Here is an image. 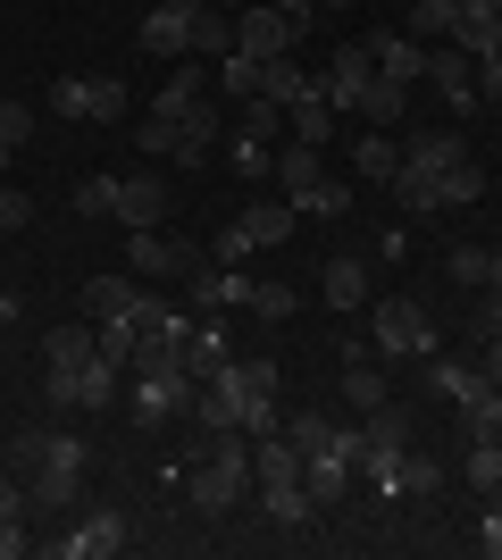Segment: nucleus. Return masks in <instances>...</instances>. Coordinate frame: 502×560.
Returning <instances> with one entry per match:
<instances>
[{"mask_svg":"<svg viewBox=\"0 0 502 560\" xmlns=\"http://www.w3.org/2000/svg\"><path fill=\"white\" fill-rule=\"evenodd\" d=\"M460 477L478 493H494L502 486V444H486V435H469V460H460Z\"/></svg>","mask_w":502,"mask_h":560,"instance_id":"nucleus-36","label":"nucleus"},{"mask_svg":"<svg viewBox=\"0 0 502 560\" xmlns=\"http://www.w3.org/2000/svg\"><path fill=\"white\" fill-rule=\"evenodd\" d=\"M369 343H377L385 360H428L444 335H435V318H428L419 302H402V293H394V302L369 310Z\"/></svg>","mask_w":502,"mask_h":560,"instance_id":"nucleus-3","label":"nucleus"},{"mask_svg":"<svg viewBox=\"0 0 502 560\" xmlns=\"http://www.w3.org/2000/svg\"><path fill=\"white\" fill-rule=\"evenodd\" d=\"M218 9H252V0H218Z\"/></svg>","mask_w":502,"mask_h":560,"instance_id":"nucleus-57","label":"nucleus"},{"mask_svg":"<svg viewBox=\"0 0 502 560\" xmlns=\"http://www.w3.org/2000/svg\"><path fill=\"white\" fill-rule=\"evenodd\" d=\"M235 226L252 234V252H277V243H293V226H302V210H293V201H252V210H243Z\"/></svg>","mask_w":502,"mask_h":560,"instance_id":"nucleus-21","label":"nucleus"},{"mask_svg":"<svg viewBox=\"0 0 502 560\" xmlns=\"http://www.w3.org/2000/svg\"><path fill=\"white\" fill-rule=\"evenodd\" d=\"M126 268L143 284H185V268H201V252H192V234L143 226V234H126Z\"/></svg>","mask_w":502,"mask_h":560,"instance_id":"nucleus-5","label":"nucleus"},{"mask_svg":"<svg viewBox=\"0 0 502 560\" xmlns=\"http://www.w3.org/2000/svg\"><path fill=\"white\" fill-rule=\"evenodd\" d=\"M318 176H327V167H318V142H285V151H277V185H285V201H302Z\"/></svg>","mask_w":502,"mask_h":560,"instance_id":"nucleus-28","label":"nucleus"},{"mask_svg":"<svg viewBox=\"0 0 502 560\" xmlns=\"http://www.w3.org/2000/svg\"><path fill=\"white\" fill-rule=\"evenodd\" d=\"M243 310H252V318H268V327H285L293 310H302V293H293V284H252V302H243Z\"/></svg>","mask_w":502,"mask_h":560,"instance_id":"nucleus-37","label":"nucleus"},{"mask_svg":"<svg viewBox=\"0 0 502 560\" xmlns=\"http://www.w3.org/2000/svg\"><path fill=\"white\" fill-rule=\"evenodd\" d=\"M226 335H235V327H226V310H201V318L185 327V376H192V385L235 360V343H226Z\"/></svg>","mask_w":502,"mask_h":560,"instance_id":"nucleus-11","label":"nucleus"},{"mask_svg":"<svg viewBox=\"0 0 502 560\" xmlns=\"http://www.w3.org/2000/svg\"><path fill=\"white\" fill-rule=\"evenodd\" d=\"M318 9H343V0H318Z\"/></svg>","mask_w":502,"mask_h":560,"instance_id":"nucleus-59","label":"nucleus"},{"mask_svg":"<svg viewBox=\"0 0 502 560\" xmlns=\"http://www.w3.org/2000/svg\"><path fill=\"white\" fill-rule=\"evenodd\" d=\"M277 435H285V444L311 460V452H327V444H335V419H327V410H293V419H277Z\"/></svg>","mask_w":502,"mask_h":560,"instance_id":"nucleus-30","label":"nucleus"},{"mask_svg":"<svg viewBox=\"0 0 502 560\" xmlns=\"http://www.w3.org/2000/svg\"><path fill=\"white\" fill-rule=\"evenodd\" d=\"M50 109L75 117V126H118L126 117V84L118 75H59V84H50Z\"/></svg>","mask_w":502,"mask_h":560,"instance_id":"nucleus-6","label":"nucleus"},{"mask_svg":"<svg viewBox=\"0 0 502 560\" xmlns=\"http://www.w3.org/2000/svg\"><path fill=\"white\" fill-rule=\"evenodd\" d=\"M478 369H486V385H502V335L486 343V360H478Z\"/></svg>","mask_w":502,"mask_h":560,"instance_id":"nucleus-53","label":"nucleus"},{"mask_svg":"<svg viewBox=\"0 0 502 560\" xmlns=\"http://www.w3.org/2000/svg\"><path fill=\"white\" fill-rule=\"evenodd\" d=\"M167 126H176V151H167V160H185V167L210 160V142H218V109H210V101H185Z\"/></svg>","mask_w":502,"mask_h":560,"instance_id":"nucleus-18","label":"nucleus"},{"mask_svg":"<svg viewBox=\"0 0 502 560\" xmlns=\"http://www.w3.org/2000/svg\"><path fill=\"white\" fill-rule=\"evenodd\" d=\"M84 360H101L93 318H75V327H50V335H43V369H84Z\"/></svg>","mask_w":502,"mask_h":560,"instance_id":"nucleus-23","label":"nucleus"},{"mask_svg":"<svg viewBox=\"0 0 502 560\" xmlns=\"http://www.w3.org/2000/svg\"><path fill=\"white\" fill-rule=\"evenodd\" d=\"M302 34H311V18H293V9H277V0L235 9V50H243V59H293Z\"/></svg>","mask_w":502,"mask_h":560,"instance_id":"nucleus-4","label":"nucleus"},{"mask_svg":"<svg viewBox=\"0 0 502 560\" xmlns=\"http://www.w3.org/2000/svg\"><path fill=\"white\" fill-rule=\"evenodd\" d=\"M318 93H327V109L335 117H360V101H369V84H377V59H369V43H343L327 59V68L311 75Z\"/></svg>","mask_w":502,"mask_h":560,"instance_id":"nucleus-7","label":"nucleus"},{"mask_svg":"<svg viewBox=\"0 0 502 560\" xmlns=\"http://www.w3.org/2000/svg\"><path fill=\"white\" fill-rule=\"evenodd\" d=\"M218 259H226V268H235V259H252V234L226 226V234H218Z\"/></svg>","mask_w":502,"mask_h":560,"instance_id":"nucleus-50","label":"nucleus"},{"mask_svg":"<svg viewBox=\"0 0 502 560\" xmlns=\"http://www.w3.org/2000/svg\"><path fill=\"white\" fill-rule=\"evenodd\" d=\"M50 552H59V560H109V552H126V511H84L68 536H50Z\"/></svg>","mask_w":502,"mask_h":560,"instance_id":"nucleus-10","label":"nucleus"},{"mask_svg":"<svg viewBox=\"0 0 502 560\" xmlns=\"http://www.w3.org/2000/svg\"><path fill=\"white\" fill-rule=\"evenodd\" d=\"M235 135H252V142L285 135V109H277V101H243V126H235Z\"/></svg>","mask_w":502,"mask_h":560,"instance_id":"nucleus-44","label":"nucleus"},{"mask_svg":"<svg viewBox=\"0 0 502 560\" xmlns=\"http://www.w3.org/2000/svg\"><path fill=\"white\" fill-rule=\"evenodd\" d=\"M444 43L469 50V59H494V50H502V0H460V18H453Z\"/></svg>","mask_w":502,"mask_h":560,"instance_id":"nucleus-13","label":"nucleus"},{"mask_svg":"<svg viewBox=\"0 0 502 560\" xmlns=\"http://www.w3.org/2000/svg\"><path fill=\"white\" fill-rule=\"evenodd\" d=\"M402 160H410V167H428V176H435V192H444V176H453V167L469 160V142H460V135H419V142L402 151Z\"/></svg>","mask_w":502,"mask_h":560,"instance_id":"nucleus-27","label":"nucleus"},{"mask_svg":"<svg viewBox=\"0 0 502 560\" xmlns=\"http://www.w3.org/2000/svg\"><path fill=\"white\" fill-rule=\"evenodd\" d=\"M75 210H84V218H109V210H118V176H84V185H75Z\"/></svg>","mask_w":502,"mask_h":560,"instance_id":"nucleus-45","label":"nucleus"},{"mask_svg":"<svg viewBox=\"0 0 502 560\" xmlns=\"http://www.w3.org/2000/svg\"><path fill=\"white\" fill-rule=\"evenodd\" d=\"M453 18H460V0H419V9H410V43H444Z\"/></svg>","mask_w":502,"mask_h":560,"instance_id":"nucleus-35","label":"nucleus"},{"mask_svg":"<svg viewBox=\"0 0 502 560\" xmlns=\"http://www.w3.org/2000/svg\"><path fill=\"white\" fill-rule=\"evenodd\" d=\"M9 511L25 518V486H17V477H9V468H0V518H9Z\"/></svg>","mask_w":502,"mask_h":560,"instance_id":"nucleus-52","label":"nucleus"},{"mask_svg":"<svg viewBox=\"0 0 502 560\" xmlns=\"http://www.w3.org/2000/svg\"><path fill=\"white\" fill-rule=\"evenodd\" d=\"M109 218H118L126 234L160 226V218H167V185H160V176H118V210H109Z\"/></svg>","mask_w":502,"mask_h":560,"instance_id":"nucleus-15","label":"nucleus"},{"mask_svg":"<svg viewBox=\"0 0 502 560\" xmlns=\"http://www.w3.org/2000/svg\"><path fill=\"white\" fill-rule=\"evenodd\" d=\"M185 302L192 310H243L252 302V277H226V268L201 259V268H185Z\"/></svg>","mask_w":502,"mask_h":560,"instance_id":"nucleus-17","label":"nucleus"},{"mask_svg":"<svg viewBox=\"0 0 502 560\" xmlns=\"http://www.w3.org/2000/svg\"><path fill=\"white\" fill-rule=\"evenodd\" d=\"M277 9H293V18H318V0H277Z\"/></svg>","mask_w":502,"mask_h":560,"instance_id":"nucleus-55","label":"nucleus"},{"mask_svg":"<svg viewBox=\"0 0 502 560\" xmlns=\"http://www.w3.org/2000/svg\"><path fill=\"white\" fill-rule=\"evenodd\" d=\"M260 518H268V527H311L318 502H311V486H302V477H293V486H260Z\"/></svg>","mask_w":502,"mask_h":560,"instance_id":"nucleus-25","label":"nucleus"},{"mask_svg":"<svg viewBox=\"0 0 502 560\" xmlns=\"http://www.w3.org/2000/svg\"><path fill=\"white\" fill-rule=\"evenodd\" d=\"M201 18H210V0H160V9L143 18V34H135V43H143L151 59H185V50L201 43Z\"/></svg>","mask_w":502,"mask_h":560,"instance_id":"nucleus-8","label":"nucleus"},{"mask_svg":"<svg viewBox=\"0 0 502 560\" xmlns=\"http://www.w3.org/2000/svg\"><path fill=\"white\" fill-rule=\"evenodd\" d=\"M402 493H444V460H428V452H402Z\"/></svg>","mask_w":502,"mask_h":560,"instance_id":"nucleus-43","label":"nucleus"},{"mask_svg":"<svg viewBox=\"0 0 502 560\" xmlns=\"http://www.w3.org/2000/svg\"><path fill=\"white\" fill-rule=\"evenodd\" d=\"M478 101H502V50H494V59H478Z\"/></svg>","mask_w":502,"mask_h":560,"instance_id":"nucleus-49","label":"nucleus"},{"mask_svg":"<svg viewBox=\"0 0 502 560\" xmlns=\"http://www.w3.org/2000/svg\"><path fill=\"white\" fill-rule=\"evenodd\" d=\"M9 460L25 468V511H68L75 493H84V460H93V452L75 444V435H43V427H34V435H17Z\"/></svg>","mask_w":502,"mask_h":560,"instance_id":"nucleus-2","label":"nucleus"},{"mask_svg":"<svg viewBox=\"0 0 502 560\" xmlns=\"http://www.w3.org/2000/svg\"><path fill=\"white\" fill-rule=\"evenodd\" d=\"M17 226H34V192H9V185H0V234H17Z\"/></svg>","mask_w":502,"mask_h":560,"instance_id":"nucleus-47","label":"nucleus"},{"mask_svg":"<svg viewBox=\"0 0 502 560\" xmlns=\"http://www.w3.org/2000/svg\"><path fill=\"white\" fill-rule=\"evenodd\" d=\"M469 335H478V343H494V335H502V284H486V302H478V318H469Z\"/></svg>","mask_w":502,"mask_h":560,"instance_id":"nucleus-46","label":"nucleus"},{"mask_svg":"<svg viewBox=\"0 0 502 560\" xmlns=\"http://www.w3.org/2000/svg\"><path fill=\"white\" fill-rule=\"evenodd\" d=\"M360 427H369V444H410V410L394 394H385L377 410H360Z\"/></svg>","mask_w":502,"mask_h":560,"instance_id":"nucleus-32","label":"nucleus"},{"mask_svg":"<svg viewBox=\"0 0 502 560\" xmlns=\"http://www.w3.org/2000/svg\"><path fill=\"white\" fill-rule=\"evenodd\" d=\"M135 302H143V277H93L84 284V318H135Z\"/></svg>","mask_w":502,"mask_h":560,"instance_id":"nucleus-22","label":"nucleus"},{"mask_svg":"<svg viewBox=\"0 0 502 560\" xmlns=\"http://www.w3.org/2000/svg\"><path fill=\"white\" fill-rule=\"evenodd\" d=\"M318 302L335 310V318H352V310H369V259H327V268H318Z\"/></svg>","mask_w":502,"mask_h":560,"instance_id":"nucleus-14","label":"nucleus"},{"mask_svg":"<svg viewBox=\"0 0 502 560\" xmlns=\"http://www.w3.org/2000/svg\"><path fill=\"white\" fill-rule=\"evenodd\" d=\"M126 410H135V427H167L176 410H192V376H135Z\"/></svg>","mask_w":502,"mask_h":560,"instance_id":"nucleus-12","label":"nucleus"},{"mask_svg":"<svg viewBox=\"0 0 502 560\" xmlns=\"http://www.w3.org/2000/svg\"><path fill=\"white\" fill-rule=\"evenodd\" d=\"M101 360H109V369H126V360H135V318H101Z\"/></svg>","mask_w":502,"mask_h":560,"instance_id":"nucleus-42","label":"nucleus"},{"mask_svg":"<svg viewBox=\"0 0 502 560\" xmlns=\"http://www.w3.org/2000/svg\"><path fill=\"white\" fill-rule=\"evenodd\" d=\"M469 68H478V59H469V50H453V43H444V50H428V75H435V84H444V101H453V117L486 109V101H478V75H469Z\"/></svg>","mask_w":502,"mask_h":560,"instance_id":"nucleus-16","label":"nucleus"},{"mask_svg":"<svg viewBox=\"0 0 502 560\" xmlns=\"http://www.w3.org/2000/svg\"><path fill=\"white\" fill-rule=\"evenodd\" d=\"M494 284H502V243H494Z\"/></svg>","mask_w":502,"mask_h":560,"instance_id":"nucleus-56","label":"nucleus"},{"mask_svg":"<svg viewBox=\"0 0 502 560\" xmlns=\"http://www.w3.org/2000/svg\"><path fill=\"white\" fill-rule=\"evenodd\" d=\"M17 310H25V302H17V293H9V284H0V327H9V318H17Z\"/></svg>","mask_w":502,"mask_h":560,"instance_id":"nucleus-54","label":"nucleus"},{"mask_svg":"<svg viewBox=\"0 0 502 560\" xmlns=\"http://www.w3.org/2000/svg\"><path fill=\"white\" fill-rule=\"evenodd\" d=\"M478 201H486V167L460 160L453 176H444V210H478Z\"/></svg>","mask_w":502,"mask_h":560,"instance_id":"nucleus-38","label":"nucleus"},{"mask_svg":"<svg viewBox=\"0 0 502 560\" xmlns=\"http://www.w3.org/2000/svg\"><path fill=\"white\" fill-rule=\"evenodd\" d=\"M478 552H486V560H502V511H486V527H478Z\"/></svg>","mask_w":502,"mask_h":560,"instance_id":"nucleus-51","label":"nucleus"},{"mask_svg":"<svg viewBox=\"0 0 502 560\" xmlns=\"http://www.w3.org/2000/svg\"><path fill=\"white\" fill-rule=\"evenodd\" d=\"M444 277H453V284H494V252H478V243H453V252H444Z\"/></svg>","mask_w":502,"mask_h":560,"instance_id":"nucleus-34","label":"nucleus"},{"mask_svg":"<svg viewBox=\"0 0 502 560\" xmlns=\"http://www.w3.org/2000/svg\"><path fill=\"white\" fill-rule=\"evenodd\" d=\"M352 167L369 176V185H394V167H402V142L369 126V135H352Z\"/></svg>","mask_w":502,"mask_h":560,"instance_id":"nucleus-26","label":"nucleus"},{"mask_svg":"<svg viewBox=\"0 0 502 560\" xmlns=\"http://www.w3.org/2000/svg\"><path fill=\"white\" fill-rule=\"evenodd\" d=\"M293 210H302V218H343V210H352V185H335V176H318V185L302 192Z\"/></svg>","mask_w":502,"mask_h":560,"instance_id":"nucleus-39","label":"nucleus"},{"mask_svg":"<svg viewBox=\"0 0 502 560\" xmlns=\"http://www.w3.org/2000/svg\"><path fill=\"white\" fill-rule=\"evenodd\" d=\"M201 84H210V68H176V75L160 84V101H151V117H176L185 101H201Z\"/></svg>","mask_w":502,"mask_h":560,"instance_id":"nucleus-33","label":"nucleus"},{"mask_svg":"<svg viewBox=\"0 0 502 560\" xmlns=\"http://www.w3.org/2000/svg\"><path fill=\"white\" fill-rule=\"evenodd\" d=\"M335 126H343V117L327 109V93H318V84H311V93H302V101L285 109V135H293V142H318V151L335 142Z\"/></svg>","mask_w":502,"mask_h":560,"instance_id":"nucleus-24","label":"nucleus"},{"mask_svg":"<svg viewBox=\"0 0 502 560\" xmlns=\"http://www.w3.org/2000/svg\"><path fill=\"white\" fill-rule=\"evenodd\" d=\"M352 477H360V468L352 460H343V452H311V460H302V486H311V502H318V511H335V502H343V493H352Z\"/></svg>","mask_w":502,"mask_h":560,"instance_id":"nucleus-19","label":"nucleus"},{"mask_svg":"<svg viewBox=\"0 0 502 560\" xmlns=\"http://www.w3.org/2000/svg\"><path fill=\"white\" fill-rule=\"evenodd\" d=\"M369 59H377L385 84H410V75H428V43H410V34H369Z\"/></svg>","mask_w":502,"mask_h":560,"instance_id":"nucleus-20","label":"nucleus"},{"mask_svg":"<svg viewBox=\"0 0 502 560\" xmlns=\"http://www.w3.org/2000/svg\"><path fill=\"white\" fill-rule=\"evenodd\" d=\"M43 376H50V401H68V410H109L126 369H109V360H84V369H43Z\"/></svg>","mask_w":502,"mask_h":560,"instance_id":"nucleus-9","label":"nucleus"},{"mask_svg":"<svg viewBox=\"0 0 502 560\" xmlns=\"http://www.w3.org/2000/svg\"><path fill=\"white\" fill-rule=\"evenodd\" d=\"M226 160H235V176H243V185L277 176V151H268V142H252V135H235V151H226Z\"/></svg>","mask_w":502,"mask_h":560,"instance_id":"nucleus-41","label":"nucleus"},{"mask_svg":"<svg viewBox=\"0 0 502 560\" xmlns=\"http://www.w3.org/2000/svg\"><path fill=\"white\" fill-rule=\"evenodd\" d=\"M385 394H394V385H385V369L369 360V351H360V360H343V401H352V410H377Z\"/></svg>","mask_w":502,"mask_h":560,"instance_id":"nucleus-29","label":"nucleus"},{"mask_svg":"<svg viewBox=\"0 0 502 560\" xmlns=\"http://www.w3.org/2000/svg\"><path fill=\"white\" fill-rule=\"evenodd\" d=\"M25 135H34V109H25V101H0V167L25 151Z\"/></svg>","mask_w":502,"mask_h":560,"instance_id":"nucleus-40","label":"nucleus"},{"mask_svg":"<svg viewBox=\"0 0 502 560\" xmlns=\"http://www.w3.org/2000/svg\"><path fill=\"white\" fill-rule=\"evenodd\" d=\"M486 502H494V511H502V486H494V493H486Z\"/></svg>","mask_w":502,"mask_h":560,"instance_id":"nucleus-58","label":"nucleus"},{"mask_svg":"<svg viewBox=\"0 0 502 560\" xmlns=\"http://www.w3.org/2000/svg\"><path fill=\"white\" fill-rule=\"evenodd\" d=\"M402 101H410V84H369V101H360V126H377V135H394V126H402Z\"/></svg>","mask_w":502,"mask_h":560,"instance_id":"nucleus-31","label":"nucleus"},{"mask_svg":"<svg viewBox=\"0 0 502 560\" xmlns=\"http://www.w3.org/2000/svg\"><path fill=\"white\" fill-rule=\"evenodd\" d=\"M252 493V435L243 427H226V435H210V444L185 460V502L201 518H226Z\"/></svg>","mask_w":502,"mask_h":560,"instance_id":"nucleus-1","label":"nucleus"},{"mask_svg":"<svg viewBox=\"0 0 502 560\" xmlns=\"http://www.w3.org/2000/svg\"><path fill=\"white\" fill-rule=\"evenodd\" d=\"M25 552H34V536H25V518L9 511V518H0V560H25Z\"/></svg>","mask_w":502,"mask_h":560,"instance_id":"nucleus-48","label":"nucleus"}]
</instances>
